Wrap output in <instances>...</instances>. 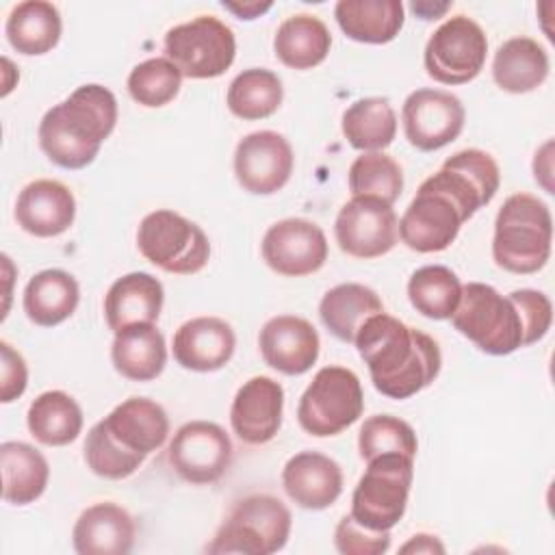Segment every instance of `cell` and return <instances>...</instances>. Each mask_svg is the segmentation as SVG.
Instances as JSON below:
<instances>
[{
	"mask_svg": "<svg viewBox=\"0 0 555 555\" xmlns=\"http://www.w3.org/2000/svg\"><path fill=\"white\" fill-rule=\"evenodd\" d=\"M412 479L414 457L401 453L373 457L351 494L349 516L366 529L390 531L408 509Z\"/></svg>",
	"mask_w": 555,
	"mask_h": 555,
	"instance_id": "obj_6",
	"label": "cell"
},
{
	"mask_svg": "<svg viewBox=\"0 0 555 555\" xmlns=\"http://www.w3.org/2000/svg\"><path fill=\"white\" fill-rule=\"evenodd\" d=\"M353 345L369 366L373 386L388 399H410L427 388L442 369L438 343L390 317L373 314L356 334Z\"/></svg>",
	"mask_w": 555,
	"mask_h": 555,
	"instance_id": "obj_1",
	"label": "cell"
},
{
	"mask_svg": "<svg viewBox=\"0 0 555 555\" xmlns=\"http://www.w3.org/2000/svg\"><path fill=\"white\" fill-rule=\"evenodd\" d=\"M165 291L158 278L132 271L117 278L104 295V317L113 332L130 325L156 323L163 310Z\"/></svg>",
	"mask_w": 555,
	"mask_h": 555,
	"instance_id": "obj_24",
	"label": "cell"
},
{
	"mask_svg": "<svg viewBox=\"0 0 555 555\" xmlns=\"http://www.w3.org/2000/svg\"><path fill=\"white\" fill-rule=\"evenodd\" d=\"M455 199L462 212L470 219L481 206L490 204L501 184L496 160L477 147L460 150L449 156L442 167L427 178Z\"/></svg>",
	"mask_w": 555,
	"mask_h": 555,
	"instance_id": "obj_17",
	"label": "cell"
},
{
	"mask_svg": "<svg viewBox=\"0 0 555 555\" xmlns=\"http://www.w3.org/2000/svg\"><path fill=\"white\" fill-rule=\"evenodd\" d=\"M343 468L319 451L295 453L282 468V486L288 499L304 509H325L343 492Z\"/></svg>",
	"mask_w": 555,
	"mask_h": 555,
	"instance_id": "obj_22",
	"label": "cell"
},
{
	"mask_svg": "<svg viewBox=\"0 0 555 555\" xmlns=\"http://www.w3.org/2000/svg\"><path fill=\"white\" fill-rule=\"evenodd\" d=\"M334 544L343 555H382L390 548V531L366 529L347 514L336 525Z\"/></svg>",
	"mask_w": 555,
	"mask_h": 555,
	"instance_id": "obj_43",
	"label": "cell"
},
{
	"mask_svg": "<svg viewBox=\"0 0 555 555\" xmlns=\"http://www.w3.org/2000/svg\"><path fill=\"white\" fill-rule=\"evenodd\" d=\"M334 17L340 30L360 43H388L405 22L401 0H338Z\"/></svg>",
	"mask_w": 555,
	"mask_h": 555,
	"instance_id": "obj_27",
	"label": "cell"
},
{
	"mask_svg": "<svg viewBox=\"0 0 555 555\" xmlns=\"http://www.w3.org/2000/svg\"><path fill=\"white\" fill-rule=\"evenodd\" d=\"M464 221L468 217L455 199L425 178L399 219V238L418 254L444 251L457 238Z\"/></svg>",
	"mask_w": 555,
	"mask_h": 555,
	"instance_id": "obj_12",
	"label": "cell"
},
{
	"mask_svg": "<svg viewBox=\"0 0 555 555\" xmlns=\"http://www.w3.org/2000/svg\"><path fill=\"white\" fill-rule=\"evenodd\" d=\"M28 384V366L20 351L7 340L0 343V401L11 403L20 399Z\"/></svg>",
	"mask_w": 555,
	"mask_h": 555,
	"instance_id": "obj_44",
	"label": "cell"
},
{
	"mask_svg": "<svg viewBox=\"0 0 555 555\" xmlns=\"http://www.w3.org/2000/svg\"><path fill=\"white\" fill-rule=\"evenodd\" d=\"M117 124V100L102 85H82L54 104L39 121L43 154L63 169L91 165Z\"/></svg>",
	"mask_w": 555,
	"mask_h": 555,
	"instance_id": "obj_2",
	"label": "cell"
},
{
	"mask_svg": "<svg viewBox=\"0 0 555 555\" xmlns=\"http://www.w3.org/2000/svg\"><path fill=\"white\" fill-rule=\"evenodd\" d=\"M284 388L267 375L249 377L234 395L230 425L245 444H267L282 427Z\"/></svg>",
	"mask_w": 555,
	"mask_h": 555,
	"instance_id": "obj_18",
	"label": "cell"
},
{
	"mask_svg": "<svg viewBox=\"0 0 555 555\" xmlns=\"http://www.w3.org/2000/svg\"><path fill=\"white\" fill-rule=\"evenodd\" d=\"M76 217V197L59 180L28 182L15 202L17 225L39 238H52L67 232Z\"/></svg>",
	"mask_w": 555,
	"mask_h": 555,
	"instance_id": "obj_20",
	"label": "cell"
},
{
	"mask_svg": "<svg viewBox=\"0 0 555 555\" xmlns=\"http://www.w3.org/2000/svg\"><path fill=\"white\" fill-rule=\"evenodd\" d=\"M111 360L115 371L130 382L156 379L167 364L165 336L154 323L124 327L115 332Z\"/></svg>",
	"mask_w": 555,
	"mask_h": 555,
	"instance_id": "obj_26",
	"label": "cell"
},
{
	"mask_svg": "<svg viewBox=\"0 0 555 555\" xmlns=\"http://www.w3.org/2000/svg\"><path fill=\"white\" fill-rule=\"evenodd\" d=\"M347 180L351 197L371 195L395 204L403 191L401 165L384 152H362L351 163Z\"/></svg>",
	"mask_w": 555,
	"mask_h": 555,
	"instance_id": "obj_38",
	"label": "cell"
},
{
	"mask_svg": "<svg viewBox=\"0 0 555 555\" xmlns=\"http://www.w3.org/2000/svg\"><path fill=\"white\" fill-rule=\"evenodd\" d=\"M134 535V518L121 505L102 501L78 516L72 544L78 555H126L132 551Z\"/></svg>",
	"mask_w": 555,
	"mask_h": 555,
	"instance_id": "obj_23",
	"label": "cell"
},
{
	"mask_svg": "<svg viewBox=\"0 0 555 555\" xmlns=\"http://www.w3.org/2000/svg\"><path fill=\"white\" fill-rule=\"evenodd\" d=\"M334 236L351 258H379L399 241V217L392 204L379 197L353 195L336 215Z\"/></svg>",
	"mask_w": 555,
	"mask_h": 555,
	"instance_id": "obj_11",
	"label": "cell"
},
{
	"mask_svg": "<svg viewBox=\"0 0 555 555\" xmlns=\"http://www.w3.org/2000/svg\"><path fill=\"white\" fill-rule=\"evenodd\" d=\"M295 167L288 139L275 130L245 134L234 150V176L251 195H273L286 186Z\"/></svg>",
	"mask_w": 555,
	"mask_h": 555,
	"instance_id": "obj_15",
	"label": "cell"
},
{
	"mask_svg": "<svg viewBox=\"0 0 555 555\" xmlns=\"http://www.w3.org/2000/svg\"><path fill=\"white\" fill-rule=\"evenodd\" d=\"M466 111L457 95L444 89H416L401 108L405 139L421 152H434L455 141L464 128Z\"/></svg>",
	"mask_w": 555,
	"mask_h": 555,
	"instance_id": "obj_14",
	"label": "cell"
},
{
	"mask_svg": "<svg viewBox=\"0 0 555 555\" xmlns=\"http://www.w3.org/2000/svg\"><path fill=\"white\" fill-rule=\"evenodd\" d=\"M85 462L93 475L104 479H126L143 464L145 455L119 444L104 421H98L85 438Z\"/></svg>",
	"mask_w": 555,
	"mask_h": 555,
	"instance_id": "obj_41",
	"label": "cell"
},
{
	"mask_svg": "<svg viewBox=\"0 0 555 555\" xmlns=\"http://www.w3.org/2000/svg\"><path fill=\"white\" fill-rule=\"evenodd\" d=\"M364 412V392L358 375L338 364L314 373L297 405L301 429L314 438L338 436Z\"/></svg>",
	"mask_w": 555,
	"mask_h": 555,
	"instance_id": "obj_7",
	"label": "cell"
},
{
	"mask_svg": "<svg viewBox=\"0 0 555 555\" xmlns=\"http://www.w3.org/2000/svg\"><path fill=\"white\" fill-rule=\"evenodd\" d=\"M284 98L282 80L275 72L264 67H249L234 76L228 87V108L245 121L271 117Z\"/></svg>",
	"mask_w": 555,
	"mask_h": 555,
	"instance_id": "obj_36",
	"label": "cell"
},
{
	"mask_svg": "<svg viewBox=\"0 0 555 555\" xmlns=\"http://www.w3.org/2000/svg\"><path fill=\"white\" fill-rule=\"evenodd\" d=\"M379 312H384L379 295L358 282H345L330 288L319 304L323 325L343 343H353L366 319Z\"/></svg>",
	"mask_w": 555,
	"mask_h": 555,
	"instance_id": "obj_31",
	"label": "cell"
},
{
	"mask_svg": "<svg viewBox=\"0 0 555 555\" xmlns=\"http://www.w3.org/2000/svg\"><path fill=\"white\" fill-rule=\"evenodd\" d=\"M340 128L351 147L382 152L395 141L397 115L386 98H362L343 113Z\"/></svg>",
	"mask_w": 555,
	"mask_h": 555,
	"instance_id": "obj_35",
	"label": "cell"
},
{
	"mask_svg": "<svg viewBox=\"0 0 555 555\" xmlns=\"http://www.w3.org/2000/svg\"><path fill=\"white\" fill-rule=\"evenodd\" d=\"M137 247L154 267L176 275H193L210 258L206 232L195 221L169 208H158L141 219Z\"/></svg>",
	"mask_w": 555,
	"mask_h": 555,
	"instance_id": "obj_8",
	"label": "cell"
},
{
	"mask_svg": "<svg viewBox=\"0 0 555 555\" xmlns=\"http://www.w3.org/2000/svg\"><path fill=\"white\" fill-rule=\"evenodd\" d=\"M262 260L286 278L317 273L327 260L325 232L308 219L291 217L273 223L262 236Z\"/></svg>",
	"mask_w": 555,
	"mask_h": 555,
	"instance_id": "obj_16",
	"label": "cell"
},
{
	"mask_svg": "<svg viewBox=\"0 0 555 555\" xmlns=\"http://www.w3.org/2000/svg\"><path fill=\"white\" fill-rule=\"evenodd\" d=\"M551 150H553V141H546L533 158V178L535 182L542 184V189L546 193H553V184H551Z\"/></svg>",
	"mask_w": 555,
	"mask_h": 555,
	"instance_id": "obj_45",
	"label": "cell"
},
{
	"mask_svg": "<svg viewBox=\"0 0 555 555\" xmlns=\"http://www.w3.org/2000/svg\"><path fill=\"white\" fill-rule=\"evenodd\" d=\"M63 22L56 4L48 0H26L11 9L4 35L13 50L26 56H39L56 48Z\"/></svg>",
	"mask_w": 555,
	"mask_h": 555,
	"instance_id": "obj_33",
	"label": "cell"
},
{
	"mask_svg": "<svg viewBox=\"0 0 555 555\" xmlns=\"http://www.w3.org/2000/svg\"><path fill=\"white\" fill-rule=\"evenodd\" d=\"M358 451L364 462L377 455L401 453L414 457L418 451V440L410 423L392 414L369 416L358 434Z\"/></svg>",
	"mask_w": 555,
	"mask_h": 555,
	"instance_id": "obj_40",
	"label": "cell"
},
{
	"mask_svg": "<svg viewBox=\"0 0 555 555\" xmlns=\"http://www.w3.org/2000/svg\"><path fill=\"white\" fill-rule=\"evenodd\" d=\"M2 499L11 505H28L37 501L48 486L50 466L39 449L22 440L0 444Z\"/></svg>",
	"mask_w": 555,
	"mask_h": 555,
	"instance_id": "obj_29",
	"label": "cell"
},
{
	"mask_svg": "<svg viewBox=\"0 0 555 555\" xmlns=\"http://www.w3.org/2000/svg\"><path fill=\"white\" fill-rule=\"evenodd\" d=\"M30 436L46 447H65L82 429V410L76 399L63 390L41 392L26 412Z\"/></svg>",
	"mask_w": 555,
	"mask_h": 555,
	"instance_id": "obj_34",
	"label": "cell"
},
{
	"mask_svg": "<svg viewBox=\"0 0 555 555\" xmlns=\"http://www.w3.org/2000/svg\"><path fill=\"white\" fill-rule=\"evenodd\" d=\"M462 282L444 264H427L416 269L408 280V299L416 312L427 319H451L462 297Z\"/></svg>",
	"mask_w": 555,
	"mask_h": 555,
	"instance_id": "obj_37",
	"label": "cell"
},
{
	"mask_svg": "<svg viewBox=\"0 0 555 555\" xmlns=\"http://www.w3.org/2000/svg\"><path fill=\"white\" fill-rule=\"evenodd\" d=\"M332 48V35L323 20L310 13L286 17L273 37L275 56L291 69H312L321 65Z\"/></svg>",
	"mask_w": 555,
	"mask_h": 555,
	"instance_id": "obj_32",
	"label": "cell"
},
{
	"mask_svg": "<svg viewBox=\"0 0 555 555\" xmlns=\"http://www.w3.org/2000/svg\"><path fill=\"white\" fill-rule=\"evenodd\" d=\"M293 516L273 494H249L234 503L206 546L208 553L271 555L286 546Z\"/></svg>",
	"mask_w": 555,
	"mask_h": 555,
	"instance_id": "obj_5",
	"label": "cell"
},
{
	"mask_svg": "<svg viewBox=\"0 0 555 555\" xmlns=\"http://www.w3.org/2000/svg\"><path fill=\"white\" fill-rule=\"evenodd\" d=\"M258 347L271 369L284 375H304L319 358L321 338L308 319L278 314L262 325Z\"/></svg>",
	"mask_w": 555,
	"mask_h": 555,
	"instance_id": "obj_19",
	"label": "cell"
},
{
	"mask_svg": "<svg viewBox=\"0 0 555 555\" xmlns=\"http://www.w3.org/2000/svg\"><path fill=\"white\" fill-rule=\"evenodd\" d=\"M447 9H451V2H440V4H431L429 0L412 2V11H414L421 20H438Z\"/></svg>",
	"mask_w": 555,
	"mask_h": 555,
	"instance_id": "obj_48",
	"label": "cell"
},
{
	"mask_svg": "<svg viewBox=\"0 0 555 555\" xmlns=\"http://www.w3.org/2000/svg\"><path fill=\"white\" fill-rule=\"evenodd\" d=\"M126 85L137 104L145 108H160L178 95L182 74L167 56H154L134 65Z\"/></svg>",
	"mask_w": 555,
	"mask_h": 555,
	"instance_id": "obj_39",
	"label": "cell"
},
{
	"mask_svg": "<svg viewBox=\"0 0 555 555\" xmlns=\"http://www.w3.org/2000/svg\"><path fill=\"white\" fill-rule=\"evenodd\" d=\"M451 323L462 336L490 356H509L525 347L522 323L512 299L483 282L462 286V297L451 314Z\"/></svg>",
	"mask_w": 555,
	"mask_h": 555,
	"instance_id": "obj_4",
	"label": "cell"
},
{
	"mask_svg": "<svg viewBox=\"0 0 555 555\" xmlns=\"http://www.w3.org/2000/svg\"><path fill=\"white\" fill-rule=\"evenodd\" d=\"M520 317L525 332V347L542 340L553 323V304L542 291L516 288L507 295Z\"/></svg>",
	"mask_w": 555,
	"mask_h": 555,
	"instance_id": "obj_42",
	"label": "cell"
},
{
	"mask_svg": "<svg viewBox=\"0 0 555 555\" xmlns=\"http://www.w3.org/2000/svg\"><path fill=\"white\" fill-rule=\"evenodd\" d=\"M80 301L76 278L63 269H43L35 273L24 288V312L41 327H54L69 319Z\"/></svg>",
	"mask_w": 555,
	"mask_h": 555,
	"instance_id": "obj_28",
	"label": "cell"
},
{
	"mask_svg": "<svg viewBox=\"0 0 555 555\" xmlns=\"http://www.w3.org/2000/svg\"><path fill=\"white\" fill-rule=\"evenodd\" d=\"M488 54L483 28L468 15H453L427 39L423 63L440 85H466L479 76Z\"/></svg>",
	"mask_w": 555,
	"mask_h": 555,
	"instance_id": "obj_10",
	"label": "cell"
},
{
	"mask_svg": "<svg viewBox=\"0 0 555 555\" xmlns=\"http://www.w3.org/2000/svg\"><path fill=\"white\" fill-rule=\"evenodd\" d=\"M102 421L119 444L141 455L160 449L169 436V416L165 408L147 397H130L121 401Z\"/></svg>",
	"mask_w": 555,
	"mask_h": 555,
	"instance_id": "obj_25",
	"label": "cell"
},
{
	"mask_svg": "<svg viewBox=\"0 0 555 555\" xmlns=\"http://www.w3.org/2000/svg\"><path fill=\"white\" fill-rule=\"evenodd\" d=\"M165 56L186 78H217L236 56L232 28L215 15H197L165 35Z\"/></svg>",
	"mask_w": 555,
	"mask_h": 555,
	"instance_id": "obj_9",
	"label": "cell"
},
{
	"mask_svg": "<svg viewBox=\"0 0 555 555\" xmlns=\"http://www.w3.org/2000/svg\"><path fill=\"white\" fill-rule=\"evenodd\" d=\"M167 460L176 475L193 486L219 481L232 462V440L210 421H189L171 438Z\"/></svg>",
	"mask_w": 555,
	"mask_h": 555,
	"instance_id": "obj_13",
	"label": "cell"
},
{
	"mask_svg": "<svg viewBox=\"0 0 555 555\" xmlns=\"http://www.w3.org/2000/svg\"><path fill=\"white\" fill-rule=\"evenodd\" d=\"M225 11L234 13L238 20H256L267 13L273 2H221Z\"/></svg>",
	"mask_w": 555,
	"mask_h": 555,
	"instance_id": "obj_47",
	"label": "cell"
},
{
	"mask_svg": "<svg viewBox=\"0 0 555 555\" xmlns=\"http://www.w3.org/2000/svg\"><path fill=\"white\" fill-rule=\"evenodd\" d=\"M234 349L236 334L219 317L189 319L173 334V360L189 371H219L232 360Z\"/></svg>",
	"mask_w": 555,
	"mask_h": 555,
	"instance_id": "obj_21",
	"label": "cell"
},
{
	"mask_svg": "<svg viewBox=\"0 0 555 555\" xmlns=\"http://www.w3.org/2000/svg\"><path fill=\"white\" fill-rule=\"evenodd\" d=\"M548 54L531 37H512L499 46L492 78L507 93H529L548 78Z\"/></svg>",
	"mask_w": 555,
	"mask_h": 555,
	"instance_id": "obj_30",
	"label": "cell"
},
{
	"mask_svg": "<svg viewBox=\"0 0 555 555\" xmlns=\"http://www.w3.org/2000/svg\"><path fill=\"white\" fill-rule=\"evenodd\" d=\"M553 217L548 206L529 193L509 195L496 212L492 258L516 275L540 271L551 258Z\"/></svg>",
	"mask_w": 555,
	"mask_h": 555,
	"instance_id": "obj_3",
	"label": "cell"
},
{
	"mask_svg": "<svg viewBox=\"0 0 555 555\" xmlns=\"http://www.w3.org/2000/svg\"><path fill=\"white\" fill-rule=\"evenodd\" d=\"M399 551L401 553H425V555H431V553H444V546L431 533H416Z\"/></svg>",
	"mask_w": 555,
	"mask_h": 555,
	"instance_id": "obj_46",
	"label": "cell"
}]
</instances>
